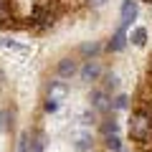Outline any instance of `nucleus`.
Masks as SVG:
<instances>
[{
  "instance_id": "nucleus-2",
  "label": "nucleus",
  "mask_w": 152,
  "mask_h": 152,
  "mask_svg": "<svg viewBox=\"0 0 152 152\" xmlns=\"http://www.w3.org/2000/svg\"><path fill=\"white\" fill-rule=\"evenodd\" d=\"M137 109H152V71L145 81L140 84V91H137Z\"/></svg>"
},
{
  "instance_id": "nucleus-8",
  "label": "nucleus",
  "mask_w": 152,
  "mask_h": 152,
  "mask_svg": "<svg viewBox=\"0 0 152 152\" xmlns=\"http://www.w3.org/2000/svg\"><path fill=\"white\" fill-rule=\"evenodd\" d=\"M127 41H129V38H127V28H122V26H119L117 31H114V36H112V41H109L107 48L112 51V53H119V51H124Z\"/></svg>"
},
{
  "instance_id": "nucleus-13",
  "label": "nucleus",
  "mask_w": 152,
  "mask_h": 152,
  "mask_svg": "<svg viewBox=\"0 0 152 152\" xmlns=\"http://www.w3.org/2000/svg\"><path fill=\"white\" fill-rule=\"evenodd\" d=\"M117 132H119V124H117V119H114V114H112V117H107L102 122V134L107 137V134H117Z\"/></svg>"
},
{
  "instance_id": "nucleus-16",
  "label": "nucleus",
  "mask_w": 152,
  "mask_h": 152,
  "mask_svg": "<svg viewBox=\"0 0 152 152\" xmlns=\"http://www.w3.org/2000/svg\"><path fill=\"white\" fill-rule=\"evenodd\" d=\"M13 127V112L10 109H0V129L8 132Z\"/></svg>"
},
{
  "instance_id": "nucleus-18",
  "label": "nucleus",
  "mask_w": 152,
  "mask_h": 152,
  "mask_svg": "<svg viewBox=\"0 0 152 152\" xmlns=\"http://www.w3.org/2000/svg\"><path fill=\"white\" fill-rule=\"evenodd\" d=\"M127 104H129V99H127L124 94H119V96H114V102H112V109H127Z\"/></svg>"
},
{
  "instance_id": "nucleus-22",
  "label": "nucleus",
  "mask_w": 152,
  "mask_h": 152,
  "mask_svg": "<svg viewBox=\"0 0 152 152\" xmlns=\"http://www.w3.org/2000/svg\"><path fill=\"white\" fill-rule=\"evenodd\" d=\"M150 71H152V58H150Z\"/></svg>"
},
{
  "instance_id": "nucleus-23",
  "label": "nucleus",
  "mask_w": 152,
  "mask_h": 152,
  "mask_svg": "<svg viewBox=\"0 0 152 152\" xmlns=\"http://www.w3.org/2000/svg\"><path fill=\"white\" fill-rule=\"evenodd\" d=\"M145 3H152V0H145Z\"/></svg>"
},
{
  "instance_id": "nucleus-1",
  "label": "nucleus",
  "mask_w": 152,
  "mask_h": 152,
  "mask_svg": "<svg viewBox=\"0 0 152 152\" xmlns=\"http://www.w3.org/2000/svg\"><path fill=\"white\" fill-rule=\"evenodd\" d=\"M129 137L140 145H147L152 140V114L147 109H134L129 117Z\"/></svg>"
},
{
  "instance_id": "nucleus-14",
  "label": "nucleus",
  "mask_w": 152,
  "mask_h": 152,
  "mask_svg": "<svg viewBox=\"0 0 152 152\" xmlns=\"http://www.w3.org/2000/svg\"><path fill=\"white\" fill-rule=\"evenodd\" d=\"M129 41L134 46H145L147 43V28H134V31L129 33Z\"/></svg>"
},
{
  "instance_id": "nucleus-21",
  "label": "nucleus",
  "mask_w": 152,
  "mask_h": 152,
  "mask_svg": "<svg viewBox=\"0 0 152 152\" xmlns=\"http://www.w3.org/2000/svg\"><path fill=\"white\" fill-rule=\"evenodd\" d=\"M86 3H89V5H94V8H102L107 0H86Z\"/></svg>"
},
{
  "instance_id": "nucleus-12",
  "label": "nucleus",
  "mask_w": 152,
  "mask_h": 152,
  "mask_svg": "<svg viewBox=\"0 0 152 152\" xmlns=\"http://www.w3.org/2000/svg\"><path fill=\"white\" fill-rule=\"evenodd\" d=\"M117 89H119V76L117 74H104V89L102 91L112 94V91H117Z\"/></svg>"
},
{
  "instance_id": "nucleus-9",
  "label": "nucleus",
  "mask_w": 152,
  "mask_h": 152,
  "mask_svg": "<svg viewBox=\"0 0 152 152\" xmlns=\"http://www.w3.org/2000/svg\"><path fill=\"white\" fill-rule=\"evenodd\" d=\"M66 94H69V86H66L64 81H51V86H48V99H53V102H61Z\"/></svg>"
},
{
  "instance_id": "nucleus-5",
  "label": "nucleus",
  "mask_w": 152,
  "mask_h": 152,
  "mask_svg": "<svg viewBox=\"0 0 152 152\" xmlns=\"http://www.w3.org/2000/svg\"><path fill=\"white\" fill-rule=\"evenodd\" d=\"M137 15H140V5H137V0H124V3H122V13H119L122 28L132 26V20H137Z\"/></svg>"
},
{
  "instance_id": "nucleus-19",
  "label": "nucleus",
  "mask_w": 152,
  "mask_h": 152,
  "mask_svg": "<svg viewBox=\"0 0 152 152\" xmlns=\"http://www.w3.org/2000/svg\"><path fill=\"white\" fill-rule=\"evenodd\" d=\"M18 152H28V137L20 134V140H18Z\"/></svg>"
},
{
  "instance_id": "nucleus-20",
  "label": "nucleus",
  "mask_w": 152,
  "mask_h": 152,
  "mask_svg": "<svg viewBox=\"0 0 152 152\" xmlns=\"http://www.w3.org/2000/svg\"><path fill=\"white\" fill-rule=\"evenodd\" d=\"M58 109V102H53V99H46V112H56Z\"/></svg>"
},
{
  "instance_id": "nucleus-15",
  "label": "nucleus",
  "mask_w": 152,
  "mask_h": 152,
  "mask_svg": "<svg viewBox=\"0 0 152 152\" xmlns=\"http://www.w3.org/2000/svg\"><path fill=\"white\" fill-rule=\"evenodd\" d=\"M104 142H107V150L109 152H122V150H124L119 134H107V137H104Z\"/></svg>"
},
{
  "instance_id": "nucleus-6",
  "label": "nucleus",
  "mask_w": 152,
  "mask_h": 152,
  "mask_svg": "<svg viewBox=\"0 0 152 152\" xmlns=\"http://www.w3.org/2000/svg\"><path fill=\"white\" fill-rule=\"evenodd\" d=\"M56 74H58L61 79H71V76H76V74H79V61L71 58V56L61 58L58 66H56Z\"/></svg>"
},
{
  "instance_id": "nucleus-10",
  "label": "nucleus",
  "mask_w": 152,
  "mask_h": 152,
  "mask_svg": "<svg viewBox=\"0 0 152 152\" xmlns=\"http://www.w3.org/2000/svg\"><path fill=\"white\" fill-rule=\"evenodd\" d=\"M26 137H28V152H46L41 132H26Z\"/></svg>"
},
{
  "instance_id": "nucleus-11",
  "label": "nucleus",
  "mask_w": 152,
  "mask_h": 152,
  "mask_svg": "<svg viewBox=\"0 0 152 152\" xmlns=\"http://www.w3.org/2000/svg\"><path fill=\"white\" fill-rule=\"evenodd\" d=\"M13 23V8L10 0H0V28H8Z\"/></svg>"
},
{
  "instance_id": "nucleus-4",
  "label": "nucleus",
  "mask_w": 152,
  "mask_h": 152,
  "mask_svg": "<svg viewBox=\"0 0 152 152\" xmlns=\"http://www.w3.org/2000/svg\"><path fill=\"white\" fill-rule=\"evenodd\" d=\"M89 102H91L94 112H112V99H109V94L102 91V89H94V91L89 94Z\"/></svg>"
},
{
  "instance_id": "nucleus-3",
  "label": "nucleus",
  "mask_w": 152,
  "mask_h": 152,
  "mask_svg": "<svg viewBox=\"0 0 152 152\" xmlns=\"http://www.w3.org/2000/svg\"><path fill=\"white\" fill-rule=\"evenodd\" d=\"M79 74H81V81H86V84H91V81H99L102 79V64H99L96 58H91V61H86V64L79 69Z\"/></svg>"
},
{
  "instance_id": "nucleus-7",
  "label": "nucleus",
  "mask_w": 152,
  "mask_h": 152,
  "mask_svg": "<svg viewBox=\"0 0 152 152\" xmlns=\"http://www.w3.org/2000/svg\"><path fill=\"white\" fill-rule=\"evenodd\" d=\"M91 147H94V137H91V132L79 129V132L74 134V150H79V152H91Z\"/></svg>"
},
{
  "instance_id": "nucleus-17",
  "label": "nucleus",
  "mask_w": 152,
  "mask_h": 152,
  "mask_svg": "<svg viewBox=\"0 0 152 152\" xmlns=\"http://www.w3.org/2000/svg\"><path fill=\"white\" fill-rule=\"evenodd\" d=\"M99 51H102V46H99L96 41H91V43H84V46H81V56H86L89 61H91L94 56L99 53Z\"/></svg>"
}]
</instances>
